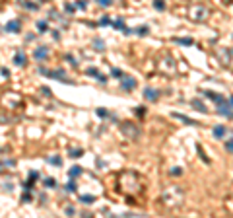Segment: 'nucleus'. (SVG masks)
Here are the masks:
<instances>
[{"instance_id":"35","label":"nucleus","mask_w":233,"mask_h":218,"mask_svg":"<svg viewBox=\"0 0 233 218\" xmlns=\"http://www.w3.org/2000/svg\"><path fill=\"white\" fill-rule=\"evenodd\" d=\"M66 60H68V62H70V64H72V66H78V62H76V60L72 59V56H70V55L66 56Z\"/></svg>"},{"instance_id":"34","label":"nucleus","mask_w":233,"mask_h":218,"mask_svg":"<svg viewBox=\"0 0 233 218\" xmlns=\"http://www.w3.org/2000/svg\"><path fill=\"white\" fill-rule=\"evenodd\" d=\"M171 175H181V167H173V169H171Z\"/></svg>"},{"instance_id":"44","label":"nucleus","mask_w":233,"mask_h":218,"mask_svg":"<svg viewBox=\"0 0 233 218\" xmlns=\"http://www.w3.org/2000/svg\"><path fill=\"white\" fill-rule=\"evenodd\" d=\"M2 166H4V164H2V162H0V172H2Z\"/></svg>"},{"instance_id":"23","label":"nucleus","mask_w":233,"mask_h":218,"mask_svg":"<svg viewBox=\"0 0 233 218\" xmlns=\"http://www.w3.org/2000/svg\"><path fill=\"white\" fill-rule=\"evenodd\" d=\"M154 6H155V10H163L165 8V2L163 0H154Z\"/></svg>"},{"instance_id":"45","label":"nucleus","mask_w":233,"mask_h":218,"mask_svg":"<svg viewBox=\"0 0 233 218\" xmlns=\"http://www.w3.org/2000/svg\"><path fill=\"white\" fill-rule=\"evenodd\" d=\"M43 2H45V0H43Z\"/></svg>"},{"instance_id":"1","label":"nucleus","mask_w":233,"mask_h":218,"mask_svg":"<svg viewBox=\"0 0 233 218\" xmlns=\"http://www.w3.org/2000/svg\"><path fill=\"white\" fill-rule=\"evenodd\" d=\"M163 201H165L167 206H177L183 201V191L179 187H171V189H167L163 193Z\"/></svg>"},{"instance_id":"28","label":"nucleus","mask_w":233,"mask_h":218,"mask_svg":"<svg viewBox=\"0 0 233 218\" xmlns=\"http://www.w3.org/2000/svg\"><path fill=\"white\" fill-rule=\"evenodd\" d=\"M97 115H99V117H107V115H109V111L101 107V109H97Z\"/></svg>"},{"instance_id":"2","label":"nucleus","mask_w":233,"mask_h":218,"mask_svg":"<svg viewBox=\"0 0 233 218\" xmlns=\"http://www.w3.org/2000/svg\"><path fill=\"white\" fill-rule=\"evenodd\" d=\"M121 130H122V135H124L126 138H138L140 136V129L134 125V123H130V121L121 123Z\"/></svg>"},{"instance_id":"20","label":"nucleus","mask_w":233,"mask_h":218,"mask_svg":"<svg viewBox=\"0 0 233 218\" xmlns=\"http://www.w3.org/2000/svg\"><path fill=\"white\" fill-rule=\"evenodd\" d=\"M111 76H113V78H119V80H122V70H119V68H113V70H111Z\"/></svg>"},{"instance_id":"3","label":"nucleus","mask_w":233,"mask_h":218,"mask_svg":"<svg viewBox=\"0 0 233 218\" xmlns=\"http://www.w3.org/2000/svg\"><path fill=\"white\" fill-rule=\"evenodd\" d=\"M208 8L206 6H192L191 8V20H194V22H204L206 18H208Z\"/></svg>"},{"instance_id":"24","label":"nucleus","mask_w":233,"mask_h":218,"mask_svg":"<svg viewBox=\"0 0 233 218\" xmlns=\"http://www.w3.org/2000/svg\"><path fill=\"white\" fill-rule=\"evenodd\" d=\"M225 150H227V152H233V138L225 140Z\"/></svg>"},{"instance_id":"22","label":"nucleus","mask_w":233,"mask_h":218,"mask_svg":"<svg viewBox=\"0 0 233 218\" xmlns=\"http://www.w3.org/2000/svg\"><path fill=\"white\" fill-rule=\"evenodd\" d=\"M37 31H39V33L47 31V22H37Z\"/></svg>"},{"instance_id":"32","label":"nucleus","mask_w":233,"mask_h":218,"mask_svg":"<svg viewBox=\"0 0 233 218\" xmlns=\"http://www.w3.org/2000/svg\"><path fill=\"white\" fill-rule=\"evenodd\" d=\"M22 4L25 6V8H29V10H35V8H37V6H35V4H31V2H22Z\"/></svg>"},{"instance_id":"11","label":"nucleus","mask_w":233,"mask_h":218,"mask_svg":"<svg viewBox=\"0 0 233 218\" xmlns=\"http://www.w3.org/2000/svg\"><path fill=\"white\" fill-rule=\"evenodd\" d=\"M214 136H216V138H224V136H225V127L224 125L214 127Z\"/></svg>"},{"instance_id":"43","label":"nucleus","mask_w":233,"mask_h":218,"mask_svg":"<svg viewBox=\"0 0 233 218\" xmlns=\"http://www.w3.org/2000/svg\"><path fill=\"white\" fill-rule=\"evenodd\" d=\"M229 103H231V107H233V96H231V99H229Z\"/></svg>"},{"instance_id":"17","label":"nucleus","mask_w":233,"mask_h":218,"mask_svg":"<svg viewBox=\"0 0 233 218\" xmlns=\"http://www.w3.org/2000/svg\"><path fill=\"white\" fill-rule=\"evenodd\" d=\"M136 33H138V35H148V33H150V28H148V25H140V28L136 29Z\"/></svg>"},{"instance_id":"5","label":"nucleus","mask_w":233,"mask_h":218,"mask_svg":"<svg viewBox=\"0 0 233 218\" xmlns=\"http://www.w3.org/2000/svg\"><path fill=\"white\" fill-rule=\"evenodd\" d=\"M6 31H10V33H18L19 29H22V22L19 20H12V22H8L6 23Z\"/></svg>"},{"instance_id":"6","label":"nucleus","mask_w":233,"mask_h":218,"mask_svg":"<svg viewBox=\"0 0 233 218\" xmlns=\"http://www.w3.org/2000/svg\"><path fill=\"white\" fill-rule=\"evenodd\" d=\"M159 96H161V92H157V90H154V88H146L144 90V98L148 99V101H155Z\"/></svg>"},{"instance_id":"25","label":"nucleus","mask_w":233,"mask_h":218,"mask_svg":"<svg viewBox=\"0 0 233 218\" xmlns=\"http://www.w3.org/2000/svg\"><path fill=\"white\" fill-rule=\"evenodd\" d=\"M64 10L68 12V14H74V12H76V6H74V4H66Z\"/></svg>"},{"instance_id":"21","label":"nucleus","mask_w":233,"mask_h":218,"mask_svg":"<svg viewBox=\"0 0 233 218\" xmlns=\"http://www.w3.org/2000/svg\"><path fill=\"white\" fill-rule=\"evenodd\" d=\"M80 201H82V203H84V204H91V203H93V201H95V199H93L91 195H84V197H82V199H80Z\"/></svg>"},{"instance_id":"30","label":"nucleus","mask_w":233,"mask_h":218,"mask_svg":"<svg viewBox=\"0 0 233 218\" xmlns=\"http://www.w3.org/2000/svg\"><path fill=\"white\" fill-rule=\"evenodd\" d=\"M23 189H25V191H31L33 189V183H31V181H25V183H23Z\"/></svg>"},{"instance_id":"16","label":"nucleus","mask_w":233,"mask_h":218,"mask_svg":"<svg viewBox=\"0 0 233 218\" xmlns=\"http://www.w3.org/2000/svg\"><path fill=\"white\" fill-rule=\"evenodd\" d=\"M56 185H58V183H56V179H52V177H47L45 179V187H49V189H55Z\"/></svg>"},{"instance_id":"13","label":"nucleus","mask_w":233,"mask_h":218,"mask_svg":"<svg viewBox=\"0 0 233 218\" xmlns=\"http://www.w3.org/2000/svg\"><path fill=\"white\" fill-rule=\"evenodd\" d=\"M175 41H177L179 45H186V47H188V45H192V43H194V39H192V37H177Z\"/></svg>"},{"instance_id":"27","label":"nucleus","mask_w":233,"mask_h":218,"mask_svg":"<svg viewBox=\"0 0 233 218\" xmlns=\"http://www.w3.org/2000/svg\"><path fill=\"white\" fill-rule=\"evenodd\" d=\"M22 203H31V195H29V193L22 195Z\"/></svg>"},{"instance_id":"38","label":"nucleus","mask_w":233,"mask_h":218,"mask_svg":"<svg viewBox=\"0 0 233 218\" xmlns=\"http://www.w3.org/2000/svg\"><path fill=\"white\" fill-rule=\"evenodd\" d=\"M76 210H74V206H66V214H74Z\"/></svg>"},{"instance_id":"26","label":"nucleus","mask_w":233,"mask_h":218,"mask_svg":"<svg viewBox=\"0 0 233 218\" xmlns=\"http://www.w3.org/2000/svg\"><path fill=\"white\" fill-rule=\"evenodd\" d=\"M113 2H115V0H97V4H99V6H111Z\"/></svg>"},{"instance_id":"14","label":"nucleus","mask_w":233,"mask_h":218,"mask_svg":"<svg viewBox=\"0 0 233 218\" xmlns=\"http://www.w3.org/2000/svg\"><path fill=\"white\" fill-rule=\"evenodd\" d=\"M70 177H72V179H74V177H78L80 175V173H82V167H80V166H72V167H70Z\"/></svg>"},{"instance_id":"31","label":"nucleus","mask_w":233,"mask_h":218,"mask_svg":"<svg viewBox=\"0 0 233 218\" xmlns=\"http://www.w3.org/2000/svg\"><path fill=\"white\" fill-rule=\"evenodd\" d=\"M49 162H51V164H56V166H60L62 160H60V158H49Z\"/></svg>"},{"instance_id":"19","label":"nucleus","mask_w":233,"mask_h":218,"mask_svg":"<svg viewBox=\"0 0 233 218\" xmlns=\"http://www.w3.org/2000/svg\"><path fill=\"white\" fill-rule=\"evenodd\" d=\"M64 189L68 191V193H76V189H78V187H76V183H74V181H68V185H66Z\"/></svg>"},{"instance_id":"41","label":"nucleus","mask_w":233,"mask_h":218,"mask_svg":"<svg viewBox=\"0 0 233 218\" xmlns=\"http://www.w3.org/2000/svg\"><path fill=\"white\" fill-rule=\"evenodd\" d=\"M39 72H41V74H45V76L49 74V70H47V68H43V66H41V68H39Z\"/></svg>"},{"instance_id":"4","label":"nucleus","mask_w":233,"mask_h":218,"mask_svg":"<svg viewBox=\"0 0 233 218\" xmlns=\"http://www.w3.org/2000/svg\"><path fill=\"white\" fill-rule=\"evenodd\" d=\"M33 56H35L37 60H45L47 56H49V47H45V45L37 47V49H35V53H33Z\"/></svg>"},{"instance_id":"15","label":"nucleus","mask_w":233,"mask_h":218,"mask_svg":"<svg viewBox=\"0 0 233 218\" xmlns=\"http://www.w3.org/2000/svg\"><path fill=\"white\" fill-rule=\"evenodd\" d=\"M192 105H194V109H198V111H202V113H206L208 109H206L204 105H202V101H198V99H192Z\"/></svg>"},{"instance_id":"37","label":"nucleus","mask_w":233,"mask_h":218,"mask_svg":"<svg viewBox=\"0 0 233 218\" xmlns=\"http://www.w3.org/2000/svg\"><path fill=\"white\" fill-rule=\"evenodd\" d=\"M99 23H101V25H109V23H111V20H109V18H103Z\"/></svg>"},{"instance_id":"9","label":"nucleus","mask_w":233,"mask_h":218,"mask_svg":"<svg viewBox=\"0 0 233 218\" xmlns=\"http://www.w3.org/2000/svg\"><path fill=\"white\" fill-rule=\"evenodd\" d=\"M14 62L18 66H25V64H27V56L23 55L22 51H18V53H16V56H14Z\"/></svg>"},{"instance_id":"12","label":"nucleus","mask_w":233,"mask_h":218,"mask_svg":"<svg viewBox=\"0 0 233 218\" xmlns=\"http://www.w3.org/2000/svg\"><path fill=\"white\" fill-rule=\"evenodd\" d=\"M93 49H95V51H105V41L99 39V37H95L93 39Z\"/></svg>"},{"instance_id":"33","label":"nucleus","mask_w":233,"mask_h":218,"mask_svg":"<svg viewBox=\"0 0 233 218\" xmlns=\"http://www.w3.org/2000/svg\"><path fill=\"white\" fill-rule=\"evenodd\" d=\"M88 74H91V76H95V78H97V68H88Z\"/></svg>"},{"instance_id":"39","label":"nucleus","mask_w":233,"mask_h":218,"mask_svg":"<svg viewBox=\"0 0 233 218\" xmlns=\"http://www.w3.org/2000/svg\"><path fill=\"white\" fill-rule=\"evenodd\" d=\"M41 92L45 93V96H51V90H49V88H41Z\"/></svg>"},{"instance_id":"18","label":"nucleus","mask_w":233,"mask_h":218,"mask_svg":"<svg viewBox=\"0 0 233 218\" xmlns=\"http://www.w3.org/2000/svg\"><path fill=\"white\" fill-rule=\"evenodd\" d=\"M113 28H115V29H124L126 25H124L122 20H115V22H113Z\"/></svg>"},{"instance_id":"8","label":"nucleus","mask_w":233,"mask_h":218,"mask_svg":"<svg viewBox=\"0 0 233 218\" xmlns=\"http://www.w3.org/2000/svg\"><path fill=\"white\" fill-rule=\"evenodd\" d=\"M173 117H175V119H179V121H183V123H186V125H198V121H194V119H191V117L183 115V113H173Z\"/></svg>"},{"instance_id":"10","label":"nucleus","mask_w":233,"mask_h":218,"mask_svg":"<svg viewBox=\"0 0 233 218\" xmlns=\"http://www.w3.org/2000/svg\"><path fill=\"white\" fill-rule=\"evenodd\" d=\"M218 55H219V59H221V62H224V64H229V60H231V55H229L227 51L219 49V51H218Z\"/></svg>"},{"instance_id":"29","label":"nucleus","mask_w":233,"mask_h":218,"mask_svg":"<svg viewBox=\"0 0 233 218\" xmlns=\"http://www.w3.org/2000/svg\"><path fill=\"white\" fill-rule=\"evenodd\" d=\"M70 156H72V158H80V156H82V150H72Z\"/></svg>"},{"instance_id":"40","label":"nucleus","mask_w":233,"mask_h":218,"mask_svg":"<svg viewBox=\"0 0 233 218\" xmlns=\"http://www.w3.org/2000/svg\"><path fill=\"white\" fill-rule=\"evenodd\" d=\"M29 177H31V179H37L39 173H37V172H31V173H29Z\"/></svg>"},{"instance_id":"7","label":"nucleus","mask_w":233,"mask_h":218,"mask_svg":"<svg viewBox=\"0 0 233 218\" xmlns=\"http://www.w3.org/2000/svg\"><path fill=\"white\" fill-rule=\"evenodd\" d=\"M136 88V80L134 78H126V76H122V90H134Z\"/></svg>"},{"instance_id":"42","label":"nucleus","mask_w":233,"mask_h":218,"mask_svg":"<svg viewBox=\"0 0 233 218\" xmlns=\"http://www.w3.org/2000/svg\"><path fill=\"white\" fill-rule=\"evenodd\" d=\"M2 76H6V78H8V76H10V70H6V68H2Z\"/></svg>"},{"instance_id":"36","label":"nucleus","mask_w":233,"mask_h":218,"mask_svg":"<svg viewBox=\"0 0 233 218\" xmlns=\"http://www.w3.org/2000/svg\"><path fill=\"white\" fill-rule=\"evenodd\" d=\"M86 6H88L86 0H78V8H86Z\"/></svg>"}]
</instances>
